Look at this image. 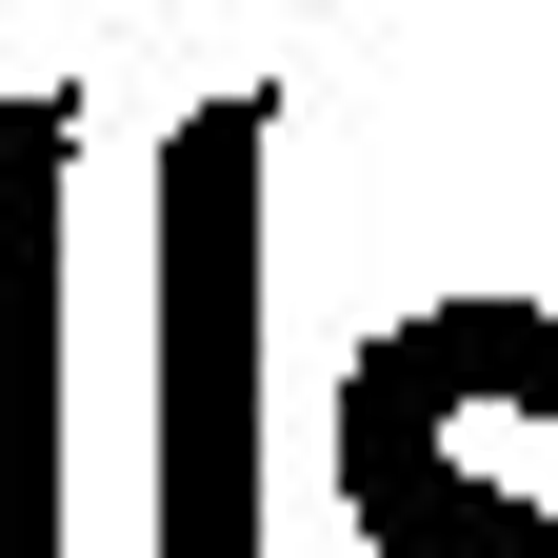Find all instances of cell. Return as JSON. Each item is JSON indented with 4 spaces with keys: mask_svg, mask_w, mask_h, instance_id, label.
Here are the masks:
<instances>
[{
    "mask_svg": "<svg viewBox=\"0 0 558 558\" xmlns=\"http://www.w3.org/2000/svg\"><path fill=\"white\" fill-rule=\"evenodd\" d=\"M60 199L81 100H0V558H60Z\"/></svg>",
    "mask_w": 558,
    "mask_h": 558,
    "instance_id": "3",
    "label": "cell"
},
{
    "mask_svg": "<svg viewBox=\"0 0 558 558\" xmlns=\"http://www.w3.org/2000/svg\"><path fill=\"white\" fill-rule=\"evenodd\" d=\"M499 319L519 300H439L418 339L360 360V399H339V478H360L379 558H558V499H499V478L459 459V399L499 360Z\"/></svg>",
    "mask_w": 558,
    "mask_h": 558,
    "instance_id": "2",
    "label": "cell"
},
{
    "mask_svg": "<svg viewBox=\"0 0 558 558\" xmlns=\"http://www.w3.org/2000/svg\"><path fill=\"white\" fill-rule=\"evenodd\" d=\"M259 120L199 100L160 140V558H259Z\"/></svg>",
    "mask_w": 558,
    "mask_h": 558,
    "instance_id": "1",
    "label": "cell"
}]
</instances>
